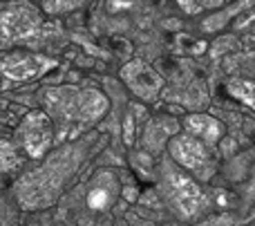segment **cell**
Returning a JSON list of instances; mask_svg holds the SVG:
<instances>
[{"instance_id":"3","label":"cell","mask_w":255,"mask_h":226,"mask_svg":"<svg viewBox=\"0 0 255 226\" xmlns=\"http://www.w3.org/2000/svg\"><path fill=\"white\" fill-rule=\"evenodd\" d=\"M159 184L161 195L168 200V204L175 209V213L184 220H193L204 215L211 209V197L199 188V184L179 168H175L172 161H166L159 168Z\"/></svg>"},{"instance_id":"9","label":"cell","mask_w":255,"mask_h":226,"mask_svg":"<svg viewBox=\"0 0 255 226\" xmlns=\"http://www.w3.org/2000/svg\"><path fill=\"white\" fill-rule=\"evenodd\" d=\"M52 67H56V61L43 56V54L9 52L0 56V72L9 81H31Z\"/></svg>"},{"instance_id":"8","label":"cell","mask_w":255,"mask_h":226,"mask_svg":"<svg viewBox=\"0 0 255 226\" xmlns=\"http://www.w3.org/2000/svg\"><path fill=\"white\" fill-rule=\"evenodd\" d=\"M121 79L128 85V90L145 103L157 101L163 88V79L154 72V67H150L148 63L139 61V58H134V61L126 63L121 67Z\"/></svg>"},{"instance_id":"14","label":"cell","mask_w":255,"mask_h":226,"mask_svg":"<svg viewBox=\"0 0 255 226\" xmlns=\"http://www.w3.org/2000/svg\"><path fill=\"white\" fill-rule=\"evenodd\" d=\"M79 7H81V2H45L40 9L47 13H63V11H72V9H79Z\"/></svg>"},{"instance_id":"7","label":"cell","mask_w":255,"mask_h":226,"mask_svg":"<svg viewBox=\"0 0 255 226\" xmlns=\"http://www.w3.org/2000/svg\"><path fill=\"white\" fill-rule=\"evenodd\" d=\"M124 195L121 177L110 168L97 170L85 188V206L92 213H106L117 204V200Z\"/></svg>"},{"instance_id":"13","label":"cell","mask_w":255,"mask_h":226,"mask_svg":"<svg viewBox=\"0 0 255 226\" xmlns=\"http://www.w3.org/2000/svg\"><path fill=\"white\" fill-rule=\"evenodd\" d=\"M226 90L233 99L242 101L244 106L253 108L255 110V81H249V79H233L226 83Z\"/></svg>"},{"instance_id":"17","label":"cell","mask_w":255,"mask_h":226,"mask_svg":"<svg viewBox=\"0 0 255 226\" xmlns=\"http://www.w3.org/2000/svg\"><path fill=\"white\" fill-rule=\"evenodd\" d=\"M253 218H255V209H253Z\"/></svg>"},{"instance_id":"6","label":"cell","mask_w":255,"mask_h":226,"mask_svg":"<svg viewBox=\"0 0 255 226\" xmlns=\"http://www.w3.org/2000/svg\"><path fill=\"white\" fill-rule=\"evenodd\" d=\"M43 22V13L31 2L0 4V47L18 43L36 34Z\"/></svg>"},{"instance_id":"11","label":"cell","mask_w":255,"mask_h":226,"mask_svg":"<svg viewBox=\"0 0 255 226\" xmlns=\"http://www.w3.org/2000/svg\"><path fill=\"white\" fill-rule=\"evenodd\" d=\"M175 134H179V123L172 116H157L143 128V137L141 143L148 152H159L166 141H170Z\"/></svg>"},{"instance_id":"1","label":"cell","mask_w":255,"mask_h":226,"mask_svg":"<svg viewBox=\"0 0 255 226\" xmlns=\"http://www.w3.org/2000/svg\"><path fill=\"white\" fill-rule=\"evenodd\" d=\"M101 146L99 137H83L61 146L56 152L45 157V161L36 170L27 173L20 182L13 186L16 200L22 209L34 211L54 204L63 188L67 186L70 177L85 164L90 155Z\"/></svg>"},{"instance_id":"10","label":"cell","mask_w":255,"mask_h":226,"mask_svg":"<svg viewBox=\"0 0 255 226\" xmlns=\"http://www.w3.org/2000/svg\"><path fill=\"white\" fill-rule=\"evenodd\" d=\"M184 132L190 134V137H195V139H199V141L206 143L208 148H213L222 141V137H224V123L211 114L197 112V114H188L184 119Z\"/></svg>"},{"instance_id":"4","label":"cell","mask_w":255,"mask_h":226,"mask_svg":"<svg viewBox=\"0 0 255 226\" xmlns=\"http://www.w3.org/2000/svg\"><path fill=\"white\" fill-rule=\"evenodd\" d=\"M16 143L31 159H43L56 143V128L43 110H31L16 128Z\"/></svg>"},{"instance_id":"15","label":"cell","mask_w":255,"mask_h":226,"mask_svg":"<svg viewBox=\"0 0 255 226\" xmlns=\"http://www.w3.org/2000/svg\"><path fill=\"white\" fill-rule=\"evenodd\" d=\"M124 141H126V146L134 143V114L132 112H128L124 119Z\"/></svg>"},{"instance_id":"5","label":"cell","mask_w":255,"mask_h":226,"mask_svg":"<svg viewBox=\"0 0 255 226\" xmlns=\"http://www.w3.org/2000/svg\"><path fill=\"white\" fill-rule=\"evenodd\" d=\"M168 152L172 157V164L179 168L193 173L197 179H211L215 173V161H213L211 148L202 143L199 139L190 137L186 132H179L168 141Z\"/></svg>"},{"instance_id":"2","label":"cell","mask_w":255,"mask_h":226,"mask_svg":"<svg viewBox=\"0 0 255 226\" xmlns=\"http://www.w3.org/2000/svg\"><path fill=\"white\" fill-rule=\"evenodd\" d=\"M108 108L110 103L99 90L61 85L43 92V112L56 128V143L67 137L74 141V137L106 116Z\"/></svg>"},{"instance_id":"12","label":"cell","mask_w":255,"mask_h":226,"mask_svg":"<svg viewBox=\"0 0 255 226\" xmlns=\"http://www.w3.org/2000/svg\"><path fill=\"white\" fill-rule=\"evenodd\" d=\"M253 7V2H238V4H229V7L224 9V11H220V13H211V16L206 18V20L202 22V27L206 31H217V29H222V27L226 25V22L231 20V18H235L240 11H244V9H251Z\"/></svg>"},{"instance_id":"16","label":"cell","mask_w":255,"mask_h":226,"mask_svg":"<svg viewBox=\"0 0 255 226\" xmlns=\"http://www.w3.org/2000/svg\"><path fill=\"white\" fill-rule=\"evenodd\" d=\"M247 200H255V166H253V177H251V184L247 188Z\"/></svg>"}]
</instances>
